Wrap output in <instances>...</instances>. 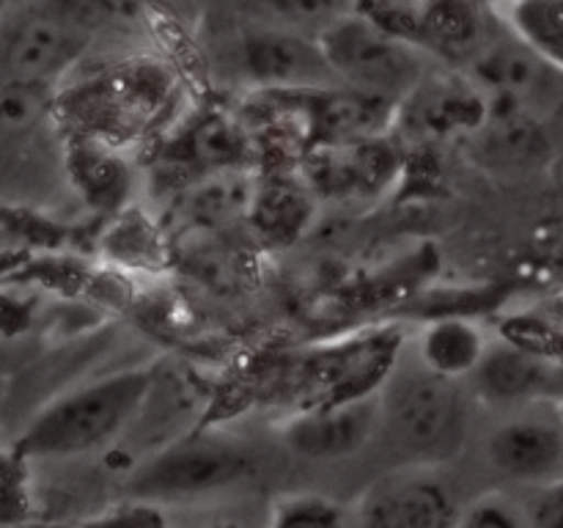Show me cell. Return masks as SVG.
I'll list each match as a JSON object with an SVG mask.
<instances>
[{
    "label": "cell",
    "instance_id": "16",
    "mask_svg": "<svg viewBox=\"0 0 563 528\" xmlns=\"http://www.w3.org/2000/svg\"><path fill=\"white\" fill-rule=\"evenodd\" d=\"M454 528H528V517L509 495L487 493L456 515Z\"/></svg>",
    "mask_w": 563,
    "mask_h": 528
},
{
    "label": "cell",
    "instance_id": "18",
    "mask_svg": "<svg viewBox=\"0 0 563 528\" xmlns=\"http://www.w3.org/2000/svg\"><path fill=\"white\" fill-rule=\"evenodd\" d=\"M86 528H168L165 526L163 512L157 509V504H146V501H126L124 506H119L110 515L97 517V520L88 522Z\"/></svg>",
    "mask_w": 563,
    "mask_h": 528
},
{
    "label": "cell",
    "instance_id": "5",
    "mask_svg": "<svg viewBox=\"0 0 563 528\" xmlns=\"http://www.w3.org/2000/svg\"><path fill=\"white\" fill-rule=\"evenodd\" d=\"M91 31L53 0H38L0 25V77L44 88L64 75L88 47Z\"/></svg>",
    "mask_w": 563,
    "mask_h": 528
},
{
    "label": "cell",
    "instance_id": "14",
    "mask_svg": "<svg viewBox=\"0 0 563 528\" xmlns=\"http://www.w3.org/2000/svg\"><path fill=\"white\" fill-rule=\"evenodd\" d=\"M269 528H346V512L322 495H286L275 506Z\"/></svg>",
    "mask_w": 563,
    "mask_h": 528
},
{
    "label": "cell",
    "instance_id": "22",
    "mask_svg": "<svg viewBox=\"0 0 563 528\" xmlns=\"http://www.w3.org/2000/svg\"><path fill=\"white\" fill-rule=\"evenodd\" d=\"M559 413H561V421H563V402L559 405Z\"/></svg>",
    "mask_w": 563,
    "mask_h": 528
},
{
    "label": "cell",
    "instance_id": "9",
    "mask_svg": "<svg viewBox=\"0 0 563 528\" xmlns=\"http://www.w3.org/2000/svg\"><path fill=\"white\" fill-rule=\"evenodd\" d=\"M487 460L504 479L528 487L563 479L561 413H520L506 418L487 438Z\"/></svg>",
    "mask_w": 563,
    "mask_h": 528
},
{
    "label": "cell",
    "instance_id": "11",
    "mask_svg": "<svg viewBox=\"0 0 563 528\" xmlns=\"http://www.w3.org/2000/svg\"><path fill=\"white\" fill-rule=\"evenodd\" d=\"M489 339L467 319H438L418 336V361L449 380H471L487 352Z\"/></svg>",
    "mask_w": 563,
    "mask_h": 528
},
{
    "label": "cell",
    "instance_id": "2",
    "mask_svg": "<svg viewBox=\"0 0 563 528\" xmlns=\"http://www.w3.org/2000/svg\"><path fill=\"white\" fill-rule=\"evenodd\" d=\"M154 385L152 369H124L49 402L20 435L22 457H75L124 432Z\"/></svg>",
    "mask_w": 563,
    "mask_h": 528
},
{
    "label": "cell",
    "instance_id": "19",
    "mask_svg": "<svg viewBox=\"0 0 563 528\" xmlns=\"http://www.w3.org/2000/svg\"><path fill=\"white\" fill-rule=\"evenodd\" d=\"M245 201V190H242V182H214L212 187H207L203 193H198L192 198V212H198L207 220H220L223 215L240 209V204Z\"/></svg>",
    "mask_w": 563,
    "mask_h": 528
},
{
    "label": "cell",
    "instance_id": "13",
    "mask_svg": "<svg viewBox=\"0 0 563 528\" xmlns=\"http://www.w3.org/2000/svg\"><path fill=\"white\" fill-rule=\"evenodd\" d=\"M258 3L264 14L262 22L311 33V36H319L324 28L355 9L352 0H258Z\"/></svg>",
    "mask_w": 563,
    "mask_h": 528
},
{
    "label": "cell",
    "instance_id": "6",
    "mask_svg": "<svg viewBox=\"0 0 563 528\" xmlns=\"http://www.w3.org/2000/svg\"><path fill=\"white\" fill-rule=\"evenodd\" d=\"M379 432V391L324 402L280 427V440L300 460L339 462L366 449Z\"/></svg>",
    "mask_w": 563,
    "mask_h": 528
},
{
    "label": "cell",
    "instance_id": "8",
    "mask_svg": "<svg viewBox=\"0 0 563 528\" xmlns=\"http://www.w3.org/2000/svg\"><path fill=\"white\" fill-rule=\"evenodd\" d=\"M454 498L432 473L374 484L346 512V528H454Z\"/></svg>",
    "mask_w": 563,
    "mask_h": 528
},
{
    "label": "cell",
    "instance_id": "15",
    "mask_svg": "<svg viewBox=\"0 0 563 528\" xmlns=\"http://www.w3.org/2000/svg\"><path fill=\"white\" fill-rule=\"evenodd\" d=\"M31 509L25 484V457L20 451H0V526L22 522Z\"/></svg>",
    "mask_w": 563,
    "mask_h": 528
},
{
    "label": "cell",
    "instance_id": "21",
    "mask_svg": "<svg viewBox=\"0 0 563 528\" xmlns=\"http://www.w3.org/2000/svg\"><path fill=\"white\" fill-rule=\"evenodd\" d=\"M212 528H240V526H234V522H220V526H212Z\"/></svg>",
    "mask_w": 563,
    "mask_h": 528
},
{
    "label": "cell",
    "instance_id": "17",
    "mask_svg": "<svg viewBox=\"0 0 563 528\" xmlns=\"http://www.w3.org/2000/svg\"><path fill=\"white\" fill-rule=\"evenodd\" d=\"M526 517L528 528H563V479L533 490Z\"/></svg>",
    "mask_w": 563,
    "mask_h": 528
},
{
    "label": "cell",
    "instance_id": "10",
    "mask_svg": "<svg viewBox=\"0 0 563 528\" xmlns=\"http://www.w3.org/2000/svg\"><path fill=\"white\" fill-rule=\"evenodd\" d=\"M473 394L489 405L563 402V366L515 341H489L471 374Z\"/></svg>",
    "mask_w": 563,
    "mask_h": 528
},
{
    "label": "cell",
    "instance_id": "3",
    "mask_svg": "<svg viewBox=\"0 0 563 528\" xmlns=\"http://www.w3.org/2000/svg\"><path fill=\"white\" fill-rule=\"evenodd\" d=\"M341 88L401 105L429 77L427 50L385 22L352 9L319 33Z\"/></svg>",
    "mask_w": 563,
    "mask_h": 528
},
{
    "label": "cell",
    "instance_id": "20",
    "mask_svg": "<svg viewBox=\"0 0 563 528\" xmlns=\"http://www.w3.org/2000/svg\"><path fill=\"white\" fill-rule=\"evenodd\" d=\"M548 121L555 127V132H559V135L563 138V86H561V91H559V99H555L553 108H550Z\"/></svg>",
    "mask_w": 563,
    "mask_h": 528
},
{
    "label": "cell",
    "instance_id": "12",
    "mask_svg": "<svg viewBox=\"0 0 563 528\" xmlns=\"http://www.w3.org/2000/svg\"><path fill=\"white\" fill-rule=\"evenodd\" d=\"M500 22L563 72V0H506Z\"/></svg>",
    "mask_w": 563,
    "mask_h": 528
},
{
    "label": "cell",
    "instance_id": "4",
    "mask_svg": "<svg viewBox=\"0 0 563 528\" xmlns=\"http://www.w3.org/2000/svg\"><path fill=\"white\" fill-rule=\"evenodd\" d=\"M258 471L256 451L225 432H192L154 451L126 479L130 501L179 504L240 487Z\"/></svg>",
    "mask_w": 563,
    "mask_h": 528
},
{
    "label": "cell",
    "instance_id": "7",
    "mask_svg": "<svg viewBox=\"0 0 563 528\" xmlns=\"http://www.w3.org/2000/svg\"><path fill=\"white\" fill-rule=\"evenodd\" d=\"M242 61L247 75L269 88L333 91L341 88L319 36L284 25L256 22L242 33Z\"/></svg>",
    "mask_w": 563,
    "mask_h": 528
},
{
    "label": "cell",
    "instance_id": "1",
    "mask_svg": "<svg viewBox=\"0 0 563 528\" xmlns=\"http://www.w3.org/2000/svg\"><path fill=\"white\" fill-rule=\"evenodd\" d=\"M467 427L471 407L462 380L440 377L418 358L394 369L379 391V432L416 465H438L460 454Z\"/></svg>",
    "mask_w": 563,
    "mask_h": 528
}]
</instances>
